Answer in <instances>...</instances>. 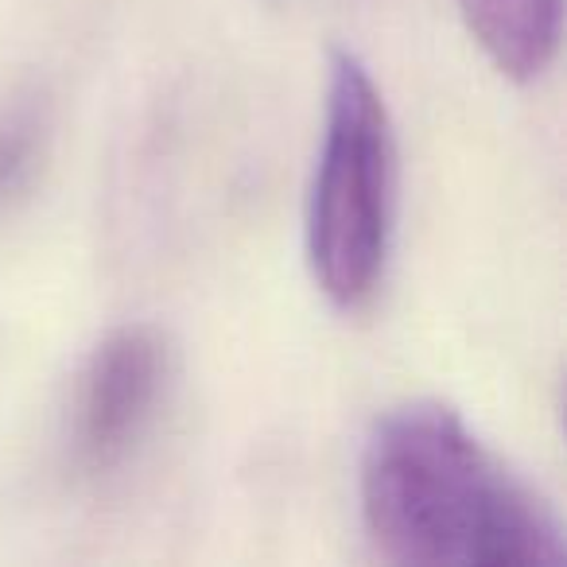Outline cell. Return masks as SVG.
I'll return each mask as SVG.
<instances>
[{
	"label": "cell",
	"mask_w": 567,
	"mask_h": 567,
	"mask_svg": "<svg viewBox=\"0 0 567 567\" xmlns=\"http://www.w3.org/2000/svg\"><path fill=\"white\" fill-rule=\"evenodd\" d=\"M358 505L396 564L551 567L567 544L556 509L451 404L389 409L365 435Z\"/></svg>",
	"instance_id": "6da1fadb"
},
{
	"label": "cell",
	"mask_w": 567,
	"mask_h": 567,
	"mask_svg": "<svg viewBox=\"0 0 567 567\" xmlns=\"http://www.w3.org/2000/svg\"><path fill=\"white\" fill-rule=\"evenodd\" d=\"M401 156L385 94L347 48L327 63V110L303 214V249L319 292L358 311L385 280L396 234Z\"/></svg>",
	"instance_id": "7a4b0ae2"
},
{
	"label": "cell",
	"mask_w": 567,
	"mask_h": 567,
	"mask_svg": "<svg viewBox=\"0 0 567 567\" xmlns=\"http://www.w3.org/2000/svg\"><path fill=\"white\" fill-rule=\"evenodd\" d=\"M175 385V347L164 327H113L82 362L71 396L66 451L79 478L121 474L156 427Z\"/></svg>",
	"instance_id": "3957f363"
},
{
	"label": "cell",
	"mask_w": 567,
	"mask_h": 567,
	"mask_svg": "<svg viewBox=\"0 0 567 567\" xmlns=\"http://www.w3.org/2000/svg\"><path fill=\"white\" fill-rule=\"evenodd\" d=\"M471 40L509 82L548 74L564 40V0H455Z\"/></svg>",
	"instance_id": "277c9868"
},
{
	"label": "cell",
	"mask_w": 567,
	"mask_h": 567,
	"mask_svg": "<svg viewBox=\"0 0 567 567\" xmlns=\"http://www.w3.org/2000/svg\"><path fill=\"white\" fill-rule=\"evenodd\" d=\"M51 156V121L35 97L0 110V210L24 203Z\"/></svg>",
	"instance_id": "5b68a950"
}]
</instances>
